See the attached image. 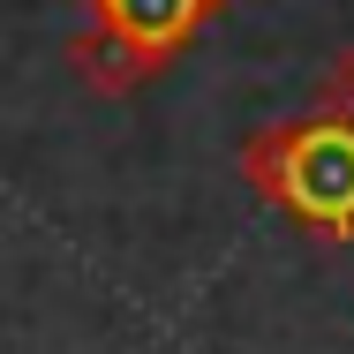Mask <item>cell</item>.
<instances>
[{
  "mask_svg": "<svg viewBox=\"0 0 354 354\" xmlns=\"http://www.w3.org/2000/svg\"><path fill=\"white\" fill-rule=\"evenodd\" d=\"M317 113H332V121H354V46H339L324 75H317Z\"/></svg>",
  "mask_w": 354,
  "mask_h": 354,
  "instance_id": "3",
  "label": "cell"
},
{
  "mask_svg": "<svg viewBox=\"0 0 354 354\" xmlns=\"http://www.w3.org/2000/svg\"><path fill=\"white\" fill-rule=\"evenodd\" d=\"M241 181L279 204L294 226L354 241V121L301 113V121H264L241 136Z\"/></svg>",
  "mask_w": 354,
  "mask_h": 354,
  "instance_id": "1",
  "label": "cell"
},
{
  "mask_svg": "<svg viewBox=\"0 0 354 354\" xmlns=\"http://www.w3.org/2000/svg\"><path fill=\"white\" fill-rule=\"evenodd\" d=\"M226 8L234 0H91L83 30L68 38V68L98 98H129L143 83H158L174 68V53Z\"/></svg>",
  "mask_w": 354,
  "mask_h": 354,
  "instance_id": "2",
  "label": "cell"
}]
</instances>
